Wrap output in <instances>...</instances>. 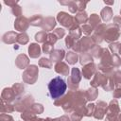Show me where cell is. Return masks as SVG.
Wrapping results in <instances>:
<instances>
[{"mask_svg":"<svg viewBox=\"0 0 121 121\" xmlns=\"http://www.w3.org/2000/svg\"><path fill=\"white\" fill-rule=\"evenodd\" d=\"M66 88H67V85L65 81L60 77L54 78L53 79H51V81L48 84V90H49L50 95L54 99H57L60 96H61L65 93Z\"/></svg>","mask_w":121,"mask_h":121,"instance_id":"1","label":"cell"},{"mask_svg":"<svg viewBox=\"0 0 121 121\" xmlns=\"http://www.w3.org/2000/svg\"><path fill=\"white\" fill-rule=\"evenodd\" d=\"M119 37V31L116 26L114 25H110L106 26L105 32H104V38L107 42H112L117 40Z\"/></svg>","mask_w":121,"mask_h":121,"instance_id":"2","label":"cell"},{"mask_svg":"<svg viewBox=\"0 0 121 121\" xmlns=\"http://www.w3.org/2000/svg\"><path fill=\"white\" fill-rule=\"evenodd\" d=\"M24 80L32 84L36 81L38 77V68L35 65H30L24 73Z\"/></svg>","mask_w":121,"mask_h":121,"instance_id":"3","label":"cell"},{"mask_svg":"<svg viewBox=\"0 0 121 121\" xmlns=\"http://www.w3.org/2000/svg\"><path fill=\"white\" fill-rule=\"evenodd\" d=\"M57 19L60 22V24H61L63 26H66V27H71L72 25L74 24L73 23V17L70 16L68 13H66L64 11L59 12L58 16H57Z\"/></svg>","mask_w":121,"mask_h":121,"instance_id":"4","label":"cell"},{"mask_svg":"<svg viewBox=\"0 0 121 121\" xmlns=\"http://www.w3.org/2000/svg\"><path fill=\"white\" fill-rule=\"evenodd\" d=\"M80 80V74H79V70L78 68H73L72 69V74H71V77L69 78L68 79V83H69V86L72 88V85L74 84L75 88L78 87V82Z\"/></svg>","mask_w":121,"mask_h":121,"instance_id":"5","label":"cell"},{"mask_svg":"<svg viewBox=\"0 0 121 121\" xmlns=\"http://www.w3.org/2000/svg\"><path fill=\"white\" fill-rule=\"evenodd\" d=\"M95 114L94 116L96 118V119H102L104 114L107 112V104L100 101L97 103V106L96 108H95Z\"/></svg>","mask_w":121,"mask_h":121,"instance_id":"6","label":"cell"},{"mask_svg":"<svg viewBox=\"0 0 121 121\" xmlns=\"http://www.w3.org/2000/svg\"><path fill=\"white\" fill-rule=\"evenodd\" d=\"M28 25H29V23H28V21H27V19L26 17H18L16 19V21H15L14 26H15V28L17 30L25 31L28 27Z\"/></svg>","mask_w":121,"mask_h":121,"instance_id":"7","label":"cell"},{"mask_svg":"<svg viewBox=\"0 0 121 121\" xmlns=\"http://www.w3.org/2000/svg\"><path fill=\"white\" fill-rule=\"evenodd\" d=\"M95 71V65L93 62L85 65L84 68L82 69V73H83V76L85 78H91V77L93 76Z\"/></svg>","mask_w":121,"mask_h":121,"instance_id":"8","label":"cell"},{"mask_svg":"<svg viewBox=\"0 0 121 121\" xmlns=\"http://www.w3.org/2000/svg\"><path fill=\"white\" fill-rule=\"evenodd\" d=\"M106 76L102 75V74H95L93 81H92V85L94 87H97L98 85H101V86H104V83H106Z\"/></svg>","mask_w":121,"mask_h":121,"instance_id":"9","label":"cell"},{"mask_svg":"<svg viewBox=\"0 0 121 121\" xmlns=\"http://www.w3.org/2000/svg\"><path fill=\"white\" fill-rule=\"evenodd\" d=\"M50 57H51V60L55 62H60L63 57H64V51L62 49H57V50H53L51 53H50Z\"/></svg>","mask_w":121,"mask_h":121,"instance_id":"10","label":"cell"},{"mask_svg":"<svg viewBox=\"0 0 121 121\" xmlns=\"http://www.w3.org/2000/svg\"><path fill=\"white\" fill-rule=\"evenodd\" d=\"M55 70L57 73L60 74V75H64L67 76L69 73V67L64 63V62H57V64L55 65Z\"/></svg>","mask_w":121,"mask_h":121,"instance_id":"11","label":"cell"},{"mask_svg":"<svg viewBox=\"0 0 121 121\" xmlns=\"http://www.w3.org/2000/svg\"><path fill=\"white\" fill-rule=\"evenodd\" d=\"M28 52H29V56L31 58H37L41 55V48L39 44L36 43H31L30 46L28 47Z\"/></svg>","mask_w":121,"mask_h":121,"instance_id":"12","label":"cell"},{"mask_svg":"<svg viewBox=\"0 0 121 121\" xmlns=\"http://www.w3.org/2000/svg\"><path fill=\"white\" fill-rule=\"evenodd\" d=\"M43 23V24H42V26H43V28L45 29L44 31L51 30L56 26V22H55V19L53 17H47V18H45Z\"/></svg>","mask_w":121,"mask_h":121,"instance_id":"13","label":"cell"},{"mask_svg":"<svg viewBox=\"0 0 121 121\" xmlns=\"http://www.w3.org/2000/svg\"><path fill=\"white\" fill-rule=\"evenodd\" d=\"M80 28L76 26V25H73V26L70 27V36L74 39V40H78L79 37H80Z\"/></svg>","mask_w":121,"mask_h":121,"instance_id":"14","label":"cell"},{"mask_svg":"<svg viewBox=\"0 0 121 121\" xmlns=\"http://www.w3.org/2000/svg\"><path fill=\"white\" fill-rule=\"evenodd\" d=\"M101 16H102V19L106 22V21H109L112 16V9L110 7H106L104 8L102 10H101Z\"/></svg>","mask_w":121,"mask_h":121,"instance_id":"15","label":"cell"},{"mask_svg":"<svg viewBox=\"0 0 121 121\" xmlns=\"http://www.w3.org/2000/svg\"><path fill=\"white\" fill-rule=\"evenodd\" d=\"M88 17H87V14L84 12V11H80L78 12L76 16H75V20L78 24H82V23H86Z\"/></svg>","mask_w":121,"mask_h":121,"instance_id":"16","label":"cell"},{"mask_svg":"<svg viewBox=\"0 0 121 121\" xmlns=\"http://www.w3.org/2000/svg\"><path fill=\"white\" fill-rule=\"evenodd\" d=\"M112 82L115 86L120 88V86H121V72L120 71H116L114 73V76L112 78Z\"/></svg>","mask_w":121,"mask_h":121,"instance_id":"17","label":"cell"},{"mask_svg":"<svg viewBox=\"0 0 121 121\" xmlns=\"http://www.w3.org/2000/svg\"><path fill=\"white\" fill-rule=\"evenodd\" d=\"M66 60L68 61V63H70V64L76 63L78 61V55H77V53H75V52H69L68 55H67V57H66Z\"/></svg>","mask_w":121,"mask_h":121,"instance_id":"18","label":"cell"},{"mask_svg":"<svg viewBox=\"0 0 121 121\" xmlns=\"http://www.w3.org/2000/svg\"><path fill=\"white\" fill-rule=\"evenodd\" d=\"M85 94H86L87 99H89V100H94L97 96V91H96V89H89V90H87V92Z\"/></svg>","mask_w":121,"mask_h":121,"instance_id":"19","label":"cell"},{"mask_svg":"<svg viewBox=\"0 0 121 121\" xmlns=\"http://www.w3.org/2000/svg\"><path fill=\"white\" fill-rule=\"evenodd\" d=\"M22 118L25 120V121H36V116H35V113H32L30 112H26L22 114Z\"/></svg>","mask_w":121,"mask_h":121,"instance_id":"20","label":"cell"},{"mask_svg":"<svg viewBox=\"0 0 121 121\" xmlns=\"http://www.w3.org/2000/svg\"><path fill=\"white\" fill-rule=\"evenodd\" d=\"M100 22V18L98 17L97 14H92L91 17L89 18V23H90V26H92L93 27L97 26Z\"/></svg>","mask_w":121,"mask_h":121,"instance_id":"21","label":"cell"},{"mask_svg":"<svg viewBox=\"0 0 121 121\" xmlns=\"http://www.w3.org/2000/svg\"><path fill=\"white\" fill-rule=\"evenodd\" d=\"M47 34H46V32L43 30V31H41V32H39V33H37L36 35H35V39H36V41H38V42H44L45 40H47Z\"/></svg>","mask_w":121,"mask_h":121,"instance_id":"22","label":"cell"},{"mask_svg":"<svg viewBox=\"0 0 121 121\" xmlns=\"http://www.w3.org/2000/svg\"><path fill=\"white\" fill-rule=\"evenodd\" d=\"M41 23H43V18H42V16H40V15H35V16H33L32 18H31V20H30V24L31 25H33V26H41L42 24Z\"/></svg>","mask_w":121,"mask_h":121,"instance_id":"23","label":"cell"},{"mask_svg":"<svg viewBox=\"0 0 121 121\" xmlns=\"http://www.w3.org/2000/svg\"><path fill=\"white\" fill-rule=\"evenodd\" d=\"M39 65H40V66H43V67H46V68H51V66H52V62H51V60H49L48 59L43 58V59L40 60V61H39Z\"/></svg>","mask_w":121,"mask_h":121,"instance_id":"24","label":"cell"},{"mask_svg":"<svg viewBox=\"0 0 121 121\" xmlns=\"http://www.w3.org/2000/svg\"><path fill=\"white\" fill-rule=\"evenodd\" d=\"M80 60H81V64H84L86 62H89V61H92V57L87 54V53H82V55L80 56Z\"/></svg>","mask_w":121,"mask_h":121,"instance_id":"25","label":"cell"},{"mask_svg":"<svg viewBox=\"0 0 121 121\" xmlns=\"http://www.w3.org/2000/svg\"><path fill=\"white\" fill-rule=\"evenodd\" d=\"M17 41L20 43H26L28 42V36L26 34V33H23V34H20L18 35V38H17Z\"/></svg>","mask_w":121,"mask_h":121,"instance_id":"26","label":"cell"},{"mask_svg":"<svg viewBox=\"0 0 121 121\" xmlns=\"http://www.w3.org/2000/svg\"><path fill=\"white\" fill-rule=\"evenodd\" d=\"M43 52H45V53H51L52 51H53V46H52V44L51 43H44V44H43Z\"/></svg>","mask_w":121,"mask_h":121,"instance_id":"27","label":"cell"},{"mask_svg":"<svg viewBox=\"0 0 121 121\" xmlns=\"http://www.w3.org/2000/svg\"><path fill=\"white\" fill-rule=\"evenodd\" d=\"M31 109H32V111L35 113H41L43 111V106L41 104H33V106H32Z\"/></svg>","mask_w":121,"mask_h":121,"instance_id":"28","label":"cell"},{"mask_svg":"<svg viewBox=\"0 0 121 121\" xmlns=\"http://www.w3.org/2000/svg\"><path fill=\"white\" fill-rule=\"evenodd\" d=\"M65 43H66V46L68 48L72 47L73 45H75V40L71 37V36H67L66 39H65Z\"/></svg>","mask_w":121,"mask_h":121,"instance_id":"29","label":"cell"},{"mask_svg":"<svg viewBox=\"0 0 121 121\" xmlns=\"http://www.w3.org/2000/svg\"><path fill=\"white\" fill-rule=\"evenodd\" d=\"M112 64H113V66H119L120 64H121V59L116 55V54H113V56H112Z\"/></svg>","mask_w":121,"mask_h":121,"instance_id":"30","label":"cell"},{"mask_svg":"<svg viewBox=\"0 0 121 121\" xmlns=\"http://www.w3.org/2000/svg\"><path fill=\"white\" fill-rule=\"evenodd\" d=\"M53 33L57 36V38H58V39L62 38V37L64 36V34H65V32H64V30H63L62 28H57Z\"/></svg>","mask_w":121,"mask_h":121,"instance_id":"31","label":"cell"},{"mask_svg":"<svg viewBox=\"0 0 121 121\" xmlns=\"http://www.w3.org/2000/svg\"><path fill=\"white\" fill-rule=\"evenodd\" d=\"M82 31L85 33V34H91V32L93 31V26H88V25H84L82 26Z\"/></svg>","mask_w":121,"mask_h":121,"instance_id":"32","label":"cell"},{"mask_svg":"<svg viewBox=\"0 0 121 121\" xmlns=\"http://www.w3.org/2000/svg\"><path fill=\"white\" fill-rule=\"evenodd\" d=\"M77 7H78V9L79 10H83L85 9V6L87 5V2H82V1H77Z\"/></svg>","mask_w":121,"mask_h":121,"instance_id":"33","label":"cell"},{"mask_svg":"<svg viewBox=\"0 0 121 121\" xmlns=\"http://www.w3.org/2000/svg\"><path fill=\"white\" fill-rule=\"evenodd\" d=\"M12 12L16 15V16H19L21 14V8L19 6H12Z\"/></svg>","mask_w":121,"mask_h":121,"instance_id":"34","label":"cell"},{"mask_svg":"<svg viewBox=\"0 0 121 121\" xmlns=\"http://www.w3.org/2000/svg\"><path fill=\"white\" fill-rule=\"evenodd\" d=\"M12 89H13L14 93H15V91H16V93H21V92L24 90V86L21 85V84H15V85L12 87Z\"/></svg>","mask_w":121,"mask_h":121,"instance_id":"35","label":"cell"},{"mask_svg":"<svg viewBox=\"0 0 121 121\" xmlns=\"http://www.w3.org/2000/svg\"><path fill=\"white\" fill-rule=\"evenodd\" d=\"M120 46H121V44L120 43H112V44H111V49L112 50V53H116V51H117V48L119 49L120 48Z\"/></svg>","mask_w":121,"mask_h":121,"instance_id":"36","label":"cell"},{"mask_svg":"<svg viewBox=\"0 0 121 121\" xmlns=\"http://www.w3.org/2000/svg\"><path fill=\"white\" fill-rule=\"evenodd\" d=\"M113 96H114L115 98H118V97L121 96V88H117V89L114 91V93H113Z\"/></svg>","mask_w":121,"mask_h":121,"instance_id":"37","label":"cell"},{"mask_svg":"<svg viewBox=\"0 0 121 121\" xmlns=\"http://www.w3.org/2000/svg\"><path fill=\"white\" fill-rule=\"evenodd\" d=\"M105 4H108V5H112V4H113V1H112V2H108V1H105Z\"/></svg>","mask_w":121,"mask_h":121,"instance_id":"38","label":"cell"},{"mask_svg":"<svg viewBox=\"0 0 121 121\" xmlns=\"http://www.w3.org/2000/svg\"><path fill=\"white\" fill-rule=\"evenodd\" d=\"M36 121H46V119H36Z\"/></svg>","mask_w":121,"mask_h":121,"instance_id":"39","label":"cell"},{"mask_svg":"<svg viewBox=\"0 0 121 121\" xmlns=\"http://www.w3.org/2000/svg\"><path fill=\"white\" fill-rule=\"evenodd\" d=\"M119 53H120V55H121V46H120V48H119Z\"/></svg>","mask_w":121,"mask_h":121,"instance_id":"40","label":"cell"},{"mask_svg":"<svg viewBox=\"0 0 121 121\" xmlns=\"http://www.w3.org/2000/svg\"><path fill=\"white\" fill-rule=\"evenodd\" d=\"M119 26H121V23H120V24H119Z\"/></svg>","mask_w":121,"mask_h":121,"instance_id":"41","label":"cell"},{"mask_svg":"<svg viewBox=\"0 0 121 121\" xmlns=\"http://www.w3.org/2000/svg\"><path fill=\"white\" fill-rule=\"evenodd\" d=\"M120 13H121V11H120Z\"/></svg>","mask_w":121,"mask_h":121,"instance_id":"42","label":"cell"}]
</instances>
